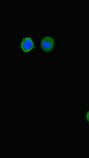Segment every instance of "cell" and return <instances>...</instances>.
<instances>
[{
	"instance_id": "cell-2",
	"label": "cell",
	"mask_w": 89,
	"mask_h": 158,
	"mask_svg": "<svg viewBox=\"0 0 89 158\" xmlns=\"http://www.w3.org/2000/svg\"><path fill=\"white\" fill-rule=\"evenodd\" d=\"M21 47L24 52H29L35 47V44L32 38L29 36L25 37L21 41Z\"/></svg>"
},
{
	"instance_id": "cell-1",
	"label": "cell",
	"mask_w": 89,
	"mask_h": 158,
	"mask_svg": "<svg viewBox=\"0 0 89 158\" xmlns=\"http://www.w3.org/2000/svg\"><path fill=\"white\" fill-rule=\"evenodd\" d=\"M55 40L52 37L47 36L43 38L41 42V47L44 52H49L55 47Z\"/></svg>"
}]
</instances>
